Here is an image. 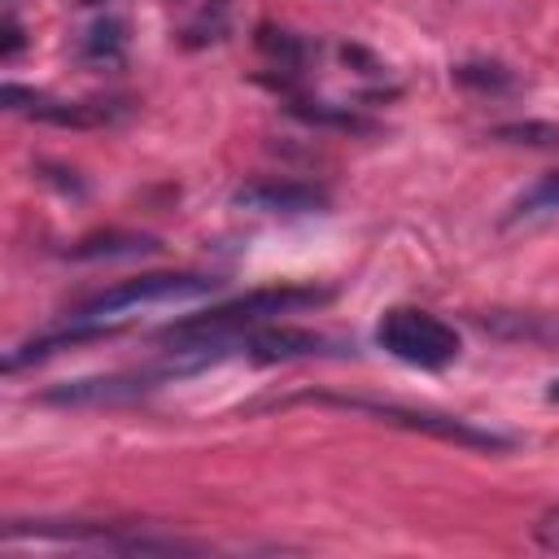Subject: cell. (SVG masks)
Here are the masks:
<instances>
[{"label":"cell","mask_w":559,"mask_h":559,"mask_svg":"<svg viewBox=\"0 0 559 559\" xmlns=\"http://www.w3.org/2000/svg\"><path fill=\"white\" fill-rule=\"evenodd\" d=\"M157 249V236H144V231H96V236H83L70 245V258L79 262H92V258H135V253H153Z\"/></svg>","instance_id":"cell-11"},{"label":"cell","mask_w":559,"mask_h":559,"mask_svg":"<svg viewBox=\"0 0 559 559\" xmlns=\"http://www.w3.org/2000/svg\"><path fill=\"white\" fill-rule=\"evenodd\" d=\"M218 280L214 275H192V271H148V275H135V280H118L92 297H83L66 319H114L122 310H135V306H153V301H192V297H205L214 293Z\"/></svg>","instance_id":"cell-6"},{"label":"cell","mask_w":559,"mask_h":559,"mask_svg":"<svg viewBox=\"0 0 559 559\" xmlns=\"http://www.w3.org/2000/svg\"><path fill=\"white\" fill-rule=\"evenodd\" d=\"M231 205L253 214H319L328 210V192L306 179H253L231 192Z\"/></svg>","instance_id":"cell-8"},{"label":"cell","mask_w":559,"mask_h":559,"mask_svg":"<svg viewBox=\"0 0 559 559\" xmlns=\"http://www.w3.org/2000/svg\"><path fill=\"white\" fill-rule=\"evenodd\" d=\"M4 105L13 114H26V118L52 122V127H105L109 118H118L114 100H57V96L31 92L22 83H4Z\"/></svg>","instance_id":"cell-7"},{"label":"cell","mask_w":559,"mask_h":559,"mask_svg":"<svg viewBox=\"0 0 559 559\" xmlns=\"http://www.w3.org/2000/svg\"><path fill=\"white\" fill-rule=\"evenodd\" d=\"M61 542V546H83V550H122V555H183V550H205L201 542H183L170 533H148L140 524H96V520H9L4 542Z\"/></svg>","instance_id":"cell-3"},{"label":"cell","mask_w":559,"mask_h":559,"mask_svg":"<svg viewBox=\"0 0 559 559\" xmlns=\"http://www.w3.org/2000/svg\"><path fill=\"white\" fill-rule=\"evenodd\" d=\"M245 354L258 362H280V358H314V354H345L341 341L310 332V328H249L245 332Z\"/></svg>","instance_id":"cell-9"},{"label":"cell","mask_w":559,"mask_h":559,"mask_svg":"<svg viewBox=\"0 0 559 559\" xmlns=\"http://www.w3.org/2000/svg\"><path fill=\"white\" fill-rule=\"evenodd\" d=\"M17 48H22V26H17L13 17H4V48H0V57L9 61V57H13Z\"/></svg>","instance_id":"cell-17"},{"label":"cell","mask_w":559,"mask_h":559,"mask_svg":"<svg viewBox=\"0 0 559 559\" xmlns=\"http://www.w3.org/2000/svg\"><path fill=\"white\" fill-rule=\"evenodd\" d=\"M454 79L463 83V87H480V92H502V87H511V74L502 70V66H459L454 70Z\"/></svg>","instance_id":"cell-15"},{"label":"cell","mask_w":559,"mask_h":559,"mask_svg":"<svg viewBox=\"0 0 559 559\" xmlns=\"http://www.w3.org/2000/svg\"><path fill=\"white\" fill-rule=\"evenodd\" d=\"M533 537H537V546H546V550H559V507L542 511V520L533 524Z\"/></svg>","instance_id":"cell-16"},{"label":"cell","mask_w":559,"mask_h":559,"mask_svg":"<svg viewBox=\"0 0 559 559\" xmlns=\"http://www.w3.org/2000/svg\"><path fill=\"white\" fill-rule=\"evenodd\" d=\"M210 362H223V358L214 349H170V358H162L153 367L114 371V376H83V380H70V384L39 393V402H48V406H118V402L148 397L162 384H175L192 371H205Z\"/></svg>","instance_id":"cell-2"},{"label":"cell","mask_w":559,"mask_h":559,"mask_svg":"<svg viewBox=\"0 0 559 559\" xmlns=\"http://www.w3.org/2000/svg\"><path fill=\"white\" fill-rule=\"evenodd\" d=\"M376 345L384 354H393L406 367H424V371H441L459 358L463 341L459 332L437 319L432 310H415V306H393L380 314L376 323Z\"/></svg>","instance_id":"cell-4"},{"label":"cell","mask_w":559,"mask_h":559,"mask_svg":"<svg viewBox=\"0 0 559 559\" xmlns=\"http://www.w3.org/2000/svg\"><path fill=\"white\" fill-rule=\"evenodd\" d=\"M122 48H127V26H122L118 17H105V22H96V26L83 35V57L96 61V66L118 61Z\"/></svg>","instance_id":"cell-12"},{"label":"cell","mask_w":559,"mask_h":559,"mask_svg":"<svg viewBox=\"0 0 559 559\" xmlns=\"http://www.w3.org/2000/svg\"><path fill=\"white\" fill-rule=\"evenodd\" d=\"M297 402H328V406L362 411V415H376L380 424H397V428H411V432H428V437H437V441L467 445V450H489V454L515 450V437H502V432H493V428H476L472 419L441 415V411H415V406L371 402V397H332V393H306V397H297Z\"/></svg>","instance_id":"cell-5"},{"label":"cell","mask_w":559,"mask_h":559,"mask_svg":"<svg viewBox=\"0 0 559 559\" xmlns=\"http://www.w3.org/2000/svg\"><path fill=\"white\" fill-rule=\"evenodd\" d=\"M332 301V288H314V284H266V288H249L231 301H218L201 314L175 319L157 332L162 345L170 349H218L223 358L245 354V332L275 323L284 314H301V310H319Z\"/></svg>","instance_id":"cell-1"},{"label":"cell","mask_w":559,"mask_h":559,"mask_svg":"<svg viewBox=\"0 0 559 559\" xmlns=\"http://www.w3.org/2000/svg\"><path fill=\"white\" fill-rule=\"evenodd\" d=\"M493 140H507V144H559V127H546V122H507V127H493L489 131Z\"/></svg>","instance_id":"cell-14"},{"label":"cell","mask_w":559,"mask_h":559,"mask_svg":"<svg viewBox=\"0 0 559 559\" xmlns=\"http://www.w3.org/2000/svg\"><path fill=\"white\" fill-rule=\"evenodd\" d=\"M546 397H550V402H559V380H550V389H546Z\"/></svg>","instance_id":"cell-18"},{"label":"cell","mask_w":559,"mask_h":559,"mask_svg":"<svg viewBox=\"0 0 559 559\" xmlns=\"http://www.w3.org/2000/svg\"><path fill=\"white\" fill-rule=\"evenodd\" d=\"M555 210H559V170H550L533 188H524L507 218H542V214H555Z\"/></svg>","instance_id":"cell-13"},{"label":"cell","mask_w":559,"mask_h":559,"mask_svg":"<svg viewBox=\"0 0 559 559\" xmlns=\"http://www.w3.org/2000/svg\"><path fill=\"white\" fill-rule=\"evenodd\" d=\"M472 323L511 345L559 349V310H476Z\"/></svg>","instance_id":"cell-10"}]
</instances>
